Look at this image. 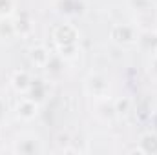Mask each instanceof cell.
I'll return each instance as SVG.
<instances>
[{
  "mask_svg": "<svg viewBox=\"0 0 157 155\" xmlns=\"http://www.w3.org/2000/svg\"><path fill=\"white\" fill-rule=\"evenodd\" d=\"M112 39L115 40L117 44L130 46V44H135L139 37H137L135 28L126 26V24H117V26H113V29H112Z\"/></svg>",
  "mask_w": 157,
  "mask_h": 155,
  "instance_id": "cell-1",
  "label": "cell"
},
{
  "mask_svg": "<svg viewBox=\"0 0 157 155\" xmlns=\"http://www.w3.org/2000/svg\"><path fill=\"white\" fill-rule=\"evenodd\" d=\"M53 39L57 40V44L60 47H66V46H75V39H77V31L75 28L64 24V26H59L53 33Z\"/></svg>",
  "mask_w": 157,
  "mask_h": 155,
  "instance_id": "cell-2",
  "label": "cell"
},
{
  "mask_svg": "<svg viewBox=\"0 0 157 155\" xmlns=\"http://www.w3.org/2000/svg\"><path fill=\"white\" fill-rule=\"evenodd\" d=\"M86 89H88V93H91V95H95V97H106L108 95V91H110V86H108V82L104 80L102 77H90V80L86 82Z\"/></svg>",
  "mask_w": 157,
  "mask_h": 155,
  "instance_id": "cell-3",
  "label": "cell"
},
{
  "mask_svg": "<svg viewBox=\"0 0 157 155\" xmlns=\"http://www.w3.org/2000/svg\"><path fill=\"white\" fill-rule=\"evenodd\" d=\"M18 115L22 117V119H33V117L37 115V104L31 99H24L18 104Z\"/></svg>",
  "mask_w": 157,
  "mask_h": 155,
  "instance_id": "cell-4",
  "label": "cell"
},
{
  "mask_svg": "<svg viewBox=\"0 0 157 155\" xmlns=\"http://www.w3.org/2000/svg\"><path fill=\"white\" fill-rule=\"evenodd\" d=\"M13 86H15L17 89H20V91L28 89V88L31 86V78L28 75V71H17L15 77H13Z\"/></svg>",
  "mask_w": 157,
  "mask_h": 155,
  "instance_id": "cell-5",
  "label": "cell"
},
{
  "mask_svg": "<svg viewBox=\"0 0 157 155\" xmlns=\"http://www.w3.org/2000/svg\"><path fill=\"white\" fill-rule=\"evenodd\" d=\"M137 42L143 46V47H146V49H157V31H144L139 39H137Z\"/></svg>",
  "mask_w": 157,
  "mask_h": 155,
  "instance_id": "cell-6",
  "label": "cell"
},
{
  "mask_svg": "<svg viewBox=\"0 0 157 155\" xmlns=\"http://www.w3.org/2000/svg\"><path fill=\"white\" fill-rule=\"evenodd\" d=\"M48 59H49V55H48V51H46L44 47H35V49L31 51V60H33L35 64H39V66H46Z\"/></svg>",
  "mask_w": 157,
  "mask_h": 155,
  "instance_id": "cell-7",
  "label": "cell"
},
{
  "mask_svg": "<svg viewBox=\"0 0 157 155\" xmlns=\"http://www.w3.org/2000/svg\"><path fill=\"white\" fill-rule=\"evenodd\" d=\"M143 146H144L143 148L144 153H150V152L152 153H157V137L155 135H150V133L144 135L143 137Z\"/></svg>",
  "mask_w": 157,
  "mask_h": 155,
  "instance_id": "cell-8",
  "label": "cell"
},
{
  "mask_svg": "<svg viewBox=\"0 0 157 155\" xmlns=\"http://www.w3.org/2000/svg\"><path fill=\"white\" fill-rule=\"evenodd\" d=\"M132 6L137 11H148L152 6V0H132Z\"/></svg>",
  "mask_w": 157,
  "mask_h": 155,
  "instance_id": "cell-9",
  "label": "cell"
},
{
  "mask_svg": "<svg viewBox=\"0 0 157 155\" xmlns=\"http://www.w3.org/2000/svg\"><path fill=\"white\" fill-rule=\"evenodd\" d=\"M11 9H13V2L11 0H0V17L9 15Z\"/></svg>",
  "mask_w": 157,
  "mask_h": 155,
  "instance_id": "cell-10",
  "label": "cell"
},
{
  "mask_svg": "<svg viewBox=\"0 0 157 155\" xmlns=\"http://www.w3.org/2000/svg\"><path fill=\"white\" fill-rule=\"evenodd\" d=\"M128 110H130V100H128V99H124V100H119V102H117V108H115V112H119V113H128Z\"/></svg>",
  "mask_w": 157,
  "mask_h": 155,
  "instance_id": "cell-11",
  "label": "cell"
},
{
  "mask_svg": "<svg viewBox=\"0 0 157 155\" xmlns=\"http://www.w3.org/2000/svg\"><path fill=\"white\" fill-rule=\"evenodd\" d=\"M150 73L157 75V57H155V60H154V68H150Z\"/></svg>",
  "mask_w": 157,
  "mask_h": 155,
  "instance_id": "cell-12",
  "label": "cell"
},
{
  "mask_svg": "<svg viewBox=\"0 0 157 155\" xmlns=\"http://www.w3.org/2000/svg\"><path fill=\"white\" fill-rule=\"evenodd\" d=\"M155 53H157V49H155Z\"/></svg>",
  "mask_w": 157,
  "mask_h": 155,
  "instance_id": "cell-13",
  "label": "cell"
}]
</instances>
